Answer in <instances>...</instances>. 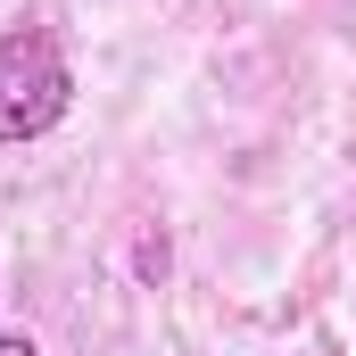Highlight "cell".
Masks as SVG:
<instances>
[{
  "mask_svg": "<svg viewBox=\"0 0 356 356\" xmlns=\"http://www.w3.org/2000/svg\"><path fill=\"white\" fill-rule=\"evenodd\" d=\"M0 356H33V340L25 332H0Z\"/></svg>",
  "mask_w": 356,
  "mask_h": 356,
  "instance_id": "cell-2",
  "label": "cell"
},
{
  "mask_svg": "<svg viewBox=\"0 0 356 356\" xmlns=\"http://www.w3.org/2000/svg\"><path fill=\"white\" fill-rule=\"evenodd\" d=\"M67 99H75V75H67L58 42H50L42 25L0 33V141L50 133V124L67 116Z\"/></svg>",
  "mask_w": 356,
  "mask_h": 356,
  "instance_id": "cell-1",
  "label": "cell"
}]
</instances>
